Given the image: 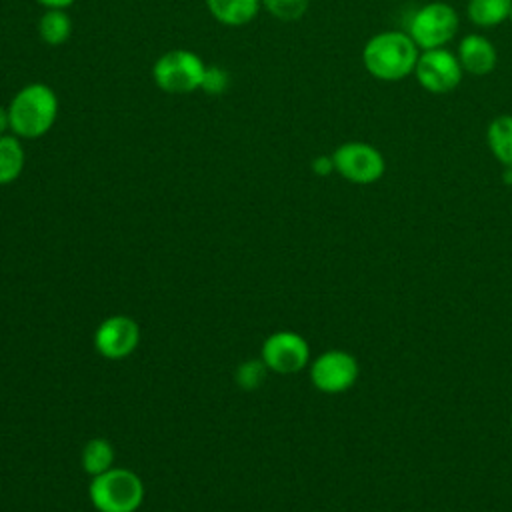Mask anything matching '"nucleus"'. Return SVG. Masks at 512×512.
Returning a JSON list of instances; mask_svg holds the SVG:
<instances>
[{
	"mask_svg": "<svg viewBox=\"0 0 512 512\" xmlns=\"http://www.w3.org/2000/svg\"><path fill=\"white\" fill-rule=\"evenodd\" d=\"M60 112V100L52 86L44 82L24 84L8 102L10 132L22 140L46 136Z\"/></svg>",
	"mask_w": 512,
	"mask_h": 512,
	"instance_id": "1",
	"label": "nucleus"
},
{
	"mask_svg": "<svg viewBox=\"0 0 512 512\" xmlns=\"http://www.w3.org/2000/svg\"><path fill=\"white\" fill-rule=\"evenodd\" d=\"M420 48L402 30H384L368 38L362 48L366 72L382 82H400L414 74Z\"/></svg>",
	"mask_w": 512,
	"mask_h": 512,
	"instance_id": "2",
	"label": "nucleus"
},
{
	"mask_svg": "<svg viewBox=\"0 0 512 512\" xmlns=\"http://www.w3.org/2000/svg\"><path fill=\"white\" fill-rule=\"evenodd\" d=\"M88 494L98 512H134L142 504L144 486L136 472L128 468H108L92 476Z\"/></svg>",
	"mask_w": 512,
	"mask_h": 512,
	"instance_id": "3",
	"label": "nucleus"
},
{
	"mask_svg": "<svg viewBox=\"0 0 512 512\" xmlns=\"http://www.w3.org/2000/svg\"><path fill=\"white\" fill-rule=\"evenodd\" d=\"M206 62L188 48H172L152 64V82L166 94H190L200 90Z\"/></svg>",
	"mask_w": 512,
	"mask_h": 512,
	"instance_id": "4",
	"label": "nucleus"
},
{
	"mask_svg": "<svg viewBox=\"0 0 512 512\" xmlns=\"http://www.w3.org/2000/svg\"><path fill=\"white\" fill-rule=\"evenodd\" d=\"M460 28V16L454 6L432 0L416 8L408 20V34L420 50L446 48Z\"/></svg>",
	"mask_w": 512,
	"mask_h": 512,
	"instance_id": "5",
	"label": "nucleus"
},
{
	"mask_svg": "<svg viewBox=\"0 0 512 512\" xmlns=\"http://www.w3.org/2000/svg\"><path fill=\"white\" fill-rule=\"evenodd\" d=\"M334 170L352 184H374L386 172L384 154L370 142L348 140L342 142L334 152Z\"/></svg>",
	"mask_w": 512,
	"mask_h": 512,
	"instance_id": "6",
	"label": "nucleus"
},
{
	"mask_svg": "<svg viewBox=\"0 0 512 512\" xmlns=\"http://www.w3.org/2000/svg\"><path fill=\"white\" fill-rule=\"evenodd\" d=\"M414 76L426 92L448 94L460 86L464 70L456 52H450L448 48H432L420 50Z\"/></svg>",
	"mask_w": 512,
	"mask_h": 512,
	"instance_id": "7",
	"label": "nucleus"
},
{
	"mask_svg": "<svg viewBox=\"0 0 512 512\" xmlns=\"http://www.w3.org/2000/svg\"><path fill=\"white\" fill-rule=\"evenodd\" d=\"M358 360L344 350H328L314 358L310 366V380L316 390L324 394H342L358 380Z\"/></svg>",
	"mask_w": 512,
	"mask_h": 512,
	"instance_id": "8",
	"label": "nucleus"
},
{
	"mask_svg": "<svg viewBox=\"0 0 512 512\" xmlns=\"http://www.w3.org/2000/svg\"><path fill=\"white\" fill-rule=\"evenodd\" d=\"M266 368L278 374L300 372L310 360L308 342L290 330H280L270 334L262 344V354Z\"/></svg>",
	"mask_w": 512,
	"mask_h": 512,
	"instance_id": "9",
	"label": "nucleus"
},
{
	"mask_svg": "<svg viewBox=\"0 0 512 512\" xmlns=\"http://www.w3.org/2000/svg\"><path fill=\"white\" fill-rule=\"evenodd\" d=\"M140 340V328L136 320L124 314H116L100 322L94 332L96 350L110 360H120L132 354Z\"/></svg>",
	"mask_w": 512,
	"mask_h": 512,
	"instance_id": "10",
	"label": "nucleus"
},
{
	"mask_svg": "<svg viewBox=\"0 0 512 512\" xmlns=\"http://www.w3.org/2000/svg\"><path fill=\"white\" fill-rule=\"evenodd\" d=\"M456 56L460 60L462 70L472 76H488L490 72H494V68L498 64L496 46L492 44L490 38H486L484 34H478V32L466 34L458 42Z\"/></svg>",
	"mask_w": 512,
	"mask_h": 512,
	"instance_id": "11",
	"label": "nucleus"
},
{
	"mask_svg": "<svg viewBox=\"0 0 512 512\" xmlns=\"http://www.w3.org/2000/svg\"><path fill=\"white\" fill-rule=\"evenodd\" d=\"M210 16L222 26H246L262 10V0H206Z\"/></svg>",
	"mask_w": 512,
	"mask_h": 512,
	"instance_id": "12",
	"label": "nucleus"
},
{
	"mask_svg": "<svg viewBox=\"0 0 512 512\" xmlns=\"http://www.w3.org/2000/svg\"><path fill=\"white\" fill-rule=\"evenodd\" d=\"M26 166V150L22 138L8 132L0 136V186L12 184L20 178Z\"/></svg>",
	"mask_w": 512,
	"mask_h": 512,
	"instance_id": "13",
	"label": "nucleus"
},
{
	"mask_svg": "<svg viewBox=\"0 0 512 512\" xmlns=\"http://www.w3.org/2000/svg\"><path fill=\"white\" fill-rule=\"evenodd\" d=\"M486 144L504 168H512V114H500L490 120L486 128Z\"/></svg>",
	"mask_w": 512,
	"mask_h": 512,
	"instance_id": "14",
	"label": "nucleus"
},
{
	"mask_svg": "<svg viewBox=\"0 0 512 512\" xmlns=\"http://www.w3.org/2000/svg\"><path fill=\"white\" fill-rule=\"evenodd\" d=\"M72 28V18L66 10L60 8H46L36 24L40 40L48 46H60L68 42V38L72 36Z\"/></svg>",
	"mask_w": 512,
	"mask_h": 512,
	"instance_id": "15",
	"label": "nucleus"
},
{
	"mask_svg": "<svg viewBox=\"0 0 512 512\" xmlns=\"http://www.w3.org/2000/svg\"><path fill=\"white\" fill-rule=\"evenodd\" d=\"M512 0H468L466 16L478 28H494L508 20Z\"/></svg>",
	"mask_w": 512,
	"mask_h": 512,
	"instance_id": "16",
	"label": "nucleus"
},
{
	"mask_svg": "<svg viewBox=\"0 0 512 512\" xmlns=\"http://www.w3.org/2000/svg\"><path fill=\"white\" fill-rule=\"evenodd\" d=\"M82 470L90 476H98L112 468L114 460V448L108 440L104 438H92L82 450Z\"/></svg>",
	"mask_w": 512,
	"mask_h": 512,
	"instance_id": "17",
	"label": "nucleus"
},
{
	"mask_svg": "<svg viewBox=\"0 0 512 512\" xmlns=\"http://www.w3.org/2000/svg\"><path fill=\"white\" fill-rule=\"evenodd\" d=\"M262 8L276 20L296 22L308 12L310 0H262Z\"/></svg>",
	"mask_w": 512,
	"mask_h": 512,
	"instance_id": "18",
	"label": "nucleus"
},
{
	"mask_svg": "<svg viewBox=\"0 0 512 512\" xmlns=\"http://www.w3.org/2000/svg\"><path fill=\"white\" fill-rule=\"evenodd\" d=\"M266 378V364L264 360H246L236 370V382L244 390H256Z\"/></svg>",
	"mask_w": 512,
	"mask_h": 512,
	"instance_id": "19",
	"label": "nucleus"
},
{
	"mask_svg": "<svg viewBox=\"0 0 512 512\" xmlns=\"http://www.w3.org/2000/svg\"><path fill=\"white\" fill-rule=\"evenodd\" d=\"M230 86V74L216 64H206L200 90L208 96H222Z\"/></svg>",
	"mask_w": 512,
	"mask_h": 512,
	"instance_id": "20",
	"label": "nucleus"
},
{
	"mask_svg": "<svg viewBox=\"0 0 512 512\" xmlns=\"http://www.w3.org/2000/svg\"><path fill=\"white\" fill-rule=\"evenodd\" d=\"M310 168H312V172H314L316 176H330L332 172H336V170H334L332 154H318V156L312 160Z\"/></svg>",
	"mask_w": 512,
	"mask_h": 512,
	"instance_id": "21",
	"label": "nucleus"
},
{
	"mask_svg": "<svg viewBox=\"0 0 512 512\" xmlns=\"http://www.w3.org/2000/svg\"><path fill=\"white\" fill-rule=\"evenodd\" d=\"M76 0H36V4H40L44 10L46 8H60V10H68Z\"/></svg>",
	"mask_w": 512,
	"mask_h": 512,
	"instance_id": "22",
	"label": "nucleus"
},
{
	"mask_svg": "<svg viewBox=\"0 0 512 512\" xmlns=\"http://www.w3.org/2000/svg\"><path fill=\"white\" fill-rule=\"evenodd\" d=\"M10 132V118H8V106L0 104V136Z\"/></svg>",
	"mask_w": 512,
	"mask_h": 512,
	"instance_id": "23",
	"label": "nucleus"
},
{
	"mask_svg": "<svg viewBox=\"0 0 512 512\" xmlns=\"http://www.w3.org/2000/svg\"><path fill=\"white\" fill-rule=\"evenodd\" d=\"M502 180H504V184L512 186V168H504V172H502Z\"/></svg>",
	"mask_w": 512,
	"mask_h": 512,
	"instance_id": "24",
	"label": "nucleus"
},
{
	"mask_svg": "<svg viewBox=\"0 0 512 512\" xmlns=\"http://www.w3.org/2000/svg\"><path fill=\"white\" fill-rule=\"evenodd\" d=\"M508 22H512V8H510V14H508Z\"/></svg>",
	"mask_w": 512,
	"mask_h": 512,
	"instance_id": "25",
	"label": "nucleus"
},
{
	"mask_svg": "<svg viewBox=\"0 0 512 512\" xmlns=\"http://www.w3.org/2000/svg\"><path fill=\"white\" fill-rule=\"evenodd\" d=\"M510 430H512V416H510Z\"/></svg>",
	"mask_w": 512,
	"mask_h": 512,
	"instance_id": "26",
	"label": "nucleus"
}]
</instances>
